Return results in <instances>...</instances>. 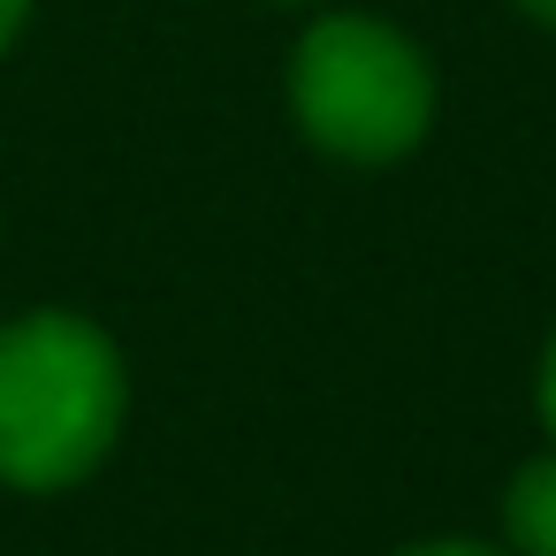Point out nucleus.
I'll list each match as a JSON object with an SVG mask.
<instances>
[{
  "label": "nucleus",
  "instance_id": "nucleus-6",
  "mask_svg": "<svg viewBox=\"0 0 556 556\" xmlns=\"http://www.w3.org/2000/svg\"><path fill=\"white\" fill-rule=\"evenodd\" d=\"M16 24H24V0H0V47L16 39Z\"/></svg>",
  "mask_w": 556,
  "mask_h": 556
},
{
  "label": "nucleus",
  "instance_id": "nucleus-1",
  "mask_svg": "<svg viewBox=\"0 0 556 556\" xmlns=\"http://www.w3.org/2000/svg\"><path fill=\"white\" fill-rule=\"evenodd\" d=\"M123 419V366L100 328L31 313L0 336V480L62 488L100 465Z\"/></svg>",
  "mask_w": 556,
  "mask_h": 556
},
{
  "label": "nucleus",
  "instance_id": "nucleus-5",
  "mask_svg": "<svg viewBox=\"0 0 556 556\" xmlns=\"http://www.w3.org/2000/svg\"><path fill=\"white\" fill-rule=\"evenodd\" d=\"M541 412H548V434H556V343H548V366H541Z\"/></svg>",
  "mask_w": 556,
  "mask_h": 556
},
{
  "label": "nucleus",
  "instance_id": "nucleus-3",
  "mask_svg": "<svg viewBox=\"0 0 556 556\" xmlns=\"http://www.w3.org/2000/svg\"><path fill=\"white\" fill-rule=\"evenodd\" d=\"M510 541L526 556H556V450L518 472V488H510Z\"/></svg>",
  "mask_w": 556,
  "mask_h": 556
},
{
  "label": "nucleus",
  "instance_id": "nucleus-7",
  "mask_svg": "<svg viewBox=\"0 0 556 556\" xmlns=\"http://www.w3.org/2000/svg\"><path fill=\"white\" fill-rule=\"evenodd\" d=\"M526 9H533L541 24H556V0H526Z\"/></svg>",
  "mask_w": 556,
  "mask_h": 556
},
{
  "label": "nucleus",
  "instance_id": "nucleus-2",
  "mask_svg": "<svg viewBox=\"0 0 556 556\" xmlns=\"http://www.w3.org/2000/svg\"><path fill=\"white\" fill-rule=\"evenodd\" d=\"M290 92L305 130L343 161H396L427 130V108H434L427 62L389 24H366V16L313 24L298 47Z\"/></svg>",
  "mask_w": 556,
  "mask_h": 556
},
{
  "label": "nucleus",
  "instance_id": "nucleus-4",
  "mask_svg": "<svg viewBox=\"0 0 556 556\" xmlns=\"http://www.w3.org/2000/svg\"><path fill=\"white\" fill-rule=\"evenodd\" d=\"M412 556H495V548H480V541H427V548H412Z\"/></svg>",
  "mask_w": 556,
  "mask_h": 556
}]
</instances>
